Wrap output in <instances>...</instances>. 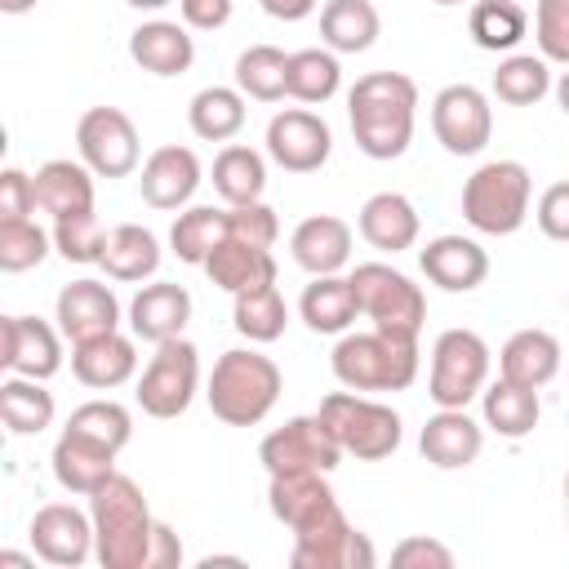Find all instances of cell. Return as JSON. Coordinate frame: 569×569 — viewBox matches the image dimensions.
<instances>
[{
    "label": "cell",
    "instance_id": "obj_43",
    "mask_svg": "<svg viewBox=\"0 0 569 569\" xmlns=\"http://www.w3.org/2000/svg\"><path fill=\"white\" fill-rule=\"evenodd\" d=\"M289 98L298 102H329L342 89V62L333 49H293L289 53Z\"/></svg>",
    "mask_w": 569,
    "mask_h": 569
},
{
    "label": "cell",
    "instance_id": "obj_19",
    "mask_svg": "<svg viewBox=\"0 0 569 569\" xmlns=\"http://www.w3.org/2000/svg\"><path fill=\"white\" fill-rule=\"evenodd\" d=\"M418 267H422V276L436 289H445V293H471L489 276V253L480 249V240L449 231V236H436V240H427L418 249Z\"/></svg>",
    "mask_w": 569,
    "mask_h": 569
},
{
    "label": "cell",
    "instance_id": "obj_10",
    "mask_svg": "<svg viewBox=\"0 0 569 569\" xmlns=\"http://www.w3.org/2000/svg\"><path fill=\"white\" fill-rule=\"evenodd\" d=\"M258 462L267 467V476H280V471H333L342 462V445L333 440V431L325 427L320 413H298L284 427L262 436Z\"/></svg>",
    "mask_w": 569,
    "mask_h": 569
},
{
    "label": "cell",
    "instance_id": "obj_50",
    "mask_svg": "<svg viewBox=\"0 0 569 569\" xmlns=\"http://www.w3.org/2000/svg\"><path fill=\"white\" fill-rule=\"evenodd\" d=\"M391 565L400 569H449L453 565V551L427 533H413V538H400L391 547Z\"/></svg>",
    "mask_w": 569,
    "mask_h": 569
},
{
    "label": "cell",
    "instance_id": "obj_22",
    "mask_svg": "<svg viewBox=\"0 0 569 569\" xmlns=\"http://www.w3.org/2000/svg\"><path fill=\"white\" fill-rule=\"evenodd\" d=\"M187 320H191V293L173 280H151L129 302V333L151 342V347H160L169 338H182Z\"/></svg>",
    "mask_w": 569,
    "mask_h": 569
},
{
    "label": "cell",
    "instance_id": "obj_24",
    "mask_svg": "<svg viewBox=\"0 0 569 569\" xmlns=\"http://www.w3.org/2000/svg\"><path fill=\"white\" fill-rule=\"evenodd\" d=\"M71 373H76V382H84L93 391H116L138 373V347L120 329L89 338V342H76L71 347Z\"/></svg>",
    "mask_w": 569,
    "mask_h": 569
},
{
    "label": "cell",
    "instance_id": "obj_56",
    "mask_svg": "<svg viewBox=\"0 0 569 569\" xmlns=\"http://www.w3.org/2000/svg\"><path fill=\"white\" fill-rule=\"evenodd\" d=\"M0 565H4V569H36V560L22 556V551H0Z\"/></svg>",
    "mask_w": 569,
    "mask_h": 569
},
{
    "label": "cell",
    "instance_id": "obj_15",
    "mask_svg": "<svg viewBox=\"0 0 569 569\" xmlns=\"http://www.w3.org/2000/svg\"><path fill=\"white\" fill-rule=\"evenodd\" d=\"M333 151L329 124L307 107H284L267 124V156L284 173H316Z\"/></svg>",
    "mask_w": 569,
    "mask_h": 569
},
{
    "label": "cell",
    "instance_id": "obj_2",
    "mask_svg": "<svg viewBox=\"0 0 569 569\" xmlns=\"http://www.w3.org/2000/svg\"><path fill=\"white\" fill-rule=\"evenodd\" d=\"M93 516V556L102 569H147L151 542H156V516L147 507V493L133 476L116 471L107 485L89 493Z\"/></svg>",
    "mask_w": 569,
    "mask_h": 569
},
{
    "label": "cell",
    "instance_id": "obj_13",
    "mask_svg": "<svg viewBox=\"0 0 569 569\" xmlns=\"http://www.w3.org/2000/svg\"><path fill=\"white\" fill-rule=\"evenodd\" d=\"M289 565L293 569H373L378 551H373L369 533H360L342 511H333L329 520L293 533Z\"/></svg>",
    "mask_w": 569,
    "mask_h": 569
},
{
    "label": "cell",
    "instance_id": "obj_55",
    "mask_svg": "<svg viewBox=\"0 0 569 569\" xmlns=\"http://www.w3.org/2000/svg\"><path fill=\"white\" fill-rule=\"evenodd\" d=\"M551 93H556V102H560V111L569 116V67L556 76V84H551Z\"/></svg>",
    "mask_w": 569,
    "mask_h": 569
},
{
    "label": "cell",
    "instance_id": "obj_54",
    "mask_svg": "<svg viewBox=\"0 0 569 569\" xmlns=\"http://www.w3.org/2000/svg\"><path fill=\"white\" fill-rule=\"evenodd\" d=\"M262 4V13H271L276 22H302L311 9H316V0H258Z\"/></svg>",
    "mask_w": 569,
    "mask_h": 569
},
{
    "label": "cell",
    "instance_id": "obj_61",
    "mask_svg": "<svg viewBox=\"0 0 569 569\" xmlns=\"http://www.w3.org/2000/svg\"><path fill=\"white\" fill-rule=\"evenodd\" d=\"M431 4H462V0H431Z\"/></svg>",
    "mask_w": 569,
    "mask_h": 569
},
{
    "label": "cell",
    "instance_id": "obj_58",
    "mask_svg": "<svg viewBox=\"0 0 569 569\" xmlns=\"http://www.w3.org/2000/svg\"><path fill=\"white\" fill-rule=\"evenodd\" d=\"M0 9L4 13H27V9H36V0H0Z\"/></svg>",
    "mask_w": 569,
    "mask_h": 569
},
{
    "label": "cell",
    "instance_id": "obj_7",
    "mask_svg": "<svg viewBox=\"0 0 569 569\" xmlns=\"http://www.w3.org/2000/svg\"><path fill=\"white\" fill-rule=\"evenodd\" d=\"M493 351L476 329H445L431 347L427 396L436 409H467L489 382Z\"/></svg>",
    "mask_w": 569,
    "mask_h": 569
},
{
    "label": "cell",
    "instance_id": "obj_39",
    "mask_svg": "<svg viewBox=\"0 0 569 569\" xmlns=\"http://www.w3.org/2000/svg\"><path fill=\"white\" fill-rule=\"evenodd\" d=\"M551 62L542 53H507L493 71V98L507 107H533L551 93Z\"/></svg>",
    "mask_w": 569,
    "mask_h": 569
},
{
    "label": "cell",
    "instance_id": "obj_45",
    "mask_svg": "<svg viewBox=\"0 0 569 569\" xmlns=\"http://www.w3.org/2000/svg\"><path fill=\"white\" fill-rule=\"evenodd\" d=\"M49 244L53 236L31 222V218H18V222H0V271L18 276V271H31L49 258Z\"/></svg>",
    "mask_w": 569,
    "mask_h": 569
},
{
    "label": "cell",
    "instance_id": "obj_26",
    "mask_svg": "<svg viewBox=\"0 0 569 569\" xmlns=\"http://www.w3.org/2000/svg\"><path fill=\"white\" fill-rule=\"evenodd\" d=\"M49 462H53V480H58L67 493H80V498H89L98 485H107V480L116 476V449L93 445V440H84V436H76V431H62V436L53 440Z\"/></svg>",
    "mask_w": 569,
    "mask_h": 569
},
{
    "label": "cell",
    "instance_id": "obj_31",
    "mask_svg": "<svg viewBox=\"0 0 569 569\" xmlns=\"http://www.w3.org/2000/svg\"><path fill=\"white\" fill-rule=\"evenodd\" d=\"M560 342L547 329H516L498 351V373L520 387H547L560 373Z\"/></svg>",
    "mask_w": 569,
    "mask_h": 569
},
{
    "label": "cell",
    "instance_id": "obj_57",
    "mask_svg": "<svg viewBox=\"0 0 569 569\" xmlns=\"http://www.w3.org/2000/svg\"><path fill=\"white\" fill-rule=\"evenodd\" d=\"M213 565H244V560L240 556H204L200 560V569H213Z\"/></svg>",
    "mask_w": 569,
    "mask_h": 569
},
{
    "label": "cell",
    "instance_id": "obj_27",
    "mask_svg": "<svg viewBox=\"0 0 569 569\" xmlns=\"http://www.w3.org/2000/svg\"><path fill=\"white\" fill-rule=\"evenodd\" d=\"M356 227H360V236H365L373 249H382V253L413 249V244H418V231H422L413 200L400 196V191H378V196H369V200L360 204Z\"/></svg>",
    "mask_w": 569,
    "mask_h": 569
},
{
    "label": "cell",
    "instance_id": "obj_60",
    "mask_svg": "<svg viewBox=\"0 0 569 569\" xmlns=\"http://www.w3.org/2000/svg\"><path fill=\"white\" fill-rule=\"evenodd\" d=\"M565 520H569V471H565Z\"/></svg>",
    "mask_w": 569,
    "mask_h": 569
},
{
    "label": "cell",
    "instance_id": "obj_3",
    "mask_svg": "<svg viewBox=\"0 0 569 569\" xmlns=\"http://www.w3.org/2000/svg\"><path fill=\"white\" fill-rule=\"evenodd\" d=\"M280 365L253 347H231L213 360V373H209V387H204V400L213 409L218 422L227 427H258L276 400H280Z\"/></svg>",
    "mask_w": 569,
    "mask_h": 569
},
{
    "label": "cell",
    "instance_id": "obj_8",
    "mask_svg": "<svg viewBox=\"0 0 569 569\" xmlns=\"http://www.w3.org/2000/svg\"><path fill=\"white\" fill-rule=\"evenodd\" d=\"M351 284H356V298H360V316L373 329L396 333V338H418L422 333L427 293L405 271H396L391 262H360L351 271Z\"/></svg>",
    "mask_w": 569,
    "mask_h": 569
},
{
    "label": "cell",
    "instance_id": "obj_33",
    "mask_svg": "<svg viewBox=\"0 0 569 569\" xmlns=\"http://www.w3.org/2000/svg\"><path fill=\"white\" fill-rule=\"evenodd\" d=\"M298 316L311 333H347L360 316L351 276H311V284L298 298Z\"/></svg>",
    "mask_w": 569,
    "mask_h": 569
},
{
    "label": "cell",
    "instance_id": "obj_44",
    "mask_svg": "<svg viewBox=\"0 0 569 569\" xmlns=\"http://www.w3.org/2000/svg\"><path fill=\"white\" fill-rule=\"evenodd\" d=\"M62 431H76V436H84V440L107 445V449L120 453L133 440V413L120 400H84V405L71 409V418H67Z\"/></svg>",
    "mask_w": 569,
    "mask_h": 569
},
{
    "label": "cell",
    "instance_id": "obj_12",
    "mask_svg": "<svg viewBox=\"0 0 569 569\" xmlns=\"http://www.w3.org/2000/svg\"><path fill=\"white\" fill-rule=\"evenodd\" d=\"M431 133L449 156H480L493 138L489 93L476 84H445L431 98Z\"/></svg>",
    "mask_w": 569,
    "mask_h": 569
},
{
    "label": "cell",
    "instance_id": "obj_53",
    "mask_svg": "<svg viewBox=\"0 0 569 569\" xmlns=\"http://www.w3.org/2000/svg\"><path fill=\"white\" fill-rule=\"evenodd\" d=\"M173 565H182V542H178V533L160 520V525H156V542H151V565H147V569H173Z\"/></svg>",
    "mask_w": 569,
    "mask_h": 569
},
{
    "label": "cell",
    "instance_id": "obj_47",
    "mask_svg": "<svg viewBox=\"0 0 569 569\" xmlns=\"http://www.w3.org/2000/svg\"><path fill=\"white\" fill-rule=\"evenodd\" d=\"M533 40L547 62L569 67V0H538L533 9Z\"/></svg>",
    "mask_w": 569,
    "mask_h": 569
},
{
    "label": "cell",
    "instance_id": "obj_51",
    "mask_svg": "<svg viewBox=\"0 0 569 569\" xmlns=\"http://www.w3.org/2000/svg\"><path fill=\"white\" fill-rule=\"evenodd\" d=\"M533 218H538V227H542L547 240L569 244V178H565V182H551V187L538 196Z\"/></svg>",
    "mask_w": 569,
    "mask_h": 569
},
{
    "label": "cell",
    "instance_id": "obj_9",
    "mask_svg": "<svg viewBox=\"0 0 569 569\" xmlns=\"http://www.w3.org/2000/svg\"><path fill=\"white\" fill-rule=\"evenodd\" d=\"M196 391H200V351L187 338H169L138 373L133 400L147 418H178L191 409Z\"/></svg>",
    "mask_w": 569,
    "mask_h": 569
},
{
    "label": "cell",
    "instance_id": "obj_23",
    "mask_svg": "<svg viewBox=\"0 0 569 569\" xmlns=\"http://www.w3.org/2000/svg\"><path fill=\"white\" fill-rule=\"evenodd\" d=\"M351 222H342L338 213H311L293 227L289 253L307 276H338L351 262Z\"/></svg>",
    "mask_w": 569,
    "mask_h": 569
},
{
    "label": "cell",
    "instance_id": "obj_42",
    "mask_svg": "<svg viewBox=\"0 0 569 569\" xmlns=\"http://www.w3.org/2000/svg\"><path fill=\"white\" fill-rule=\"evenodd\" d=\"M231 325H236V333H240V338H249V342H276V338L284 333V325H289V307H284V298H280L276 280H271V284H258V289L236 293Z\"/></svg>",
    "mask_w": 569,
    "mask_h": 569
},
{
    "label": "cell",
    "instance_id": "obj_30",
    "mask_svg": "<svg viewBox=\"0 0 569 569\" xmlns=\"http://www.w3.org/2000/svg\"><path fill=\"white\" fill-rule=\"evenodd\" d=\"M204 276H209L218 289H227V293L236 298V293H244V289L271 284V280H276V258H271V249H262V244H249V240L227 236V240H218V249L204 258Z\"/></svg>",
    "mask_w": 569,
    "mask_h": 569
},
{
    "label": "cell",
    "instance_id": "obj_6",
    "mask_svg": "<svg viewBox=\"0 0 569 569\" xmlns=\"http://www.w3.org/2000/svg\"><path fill=\"white\" fill-rule=\"evenodd\" d=\"M325 418V427L333 431V440L342 445V453L360 458V462H382L400 449V436H405V422L391 405L365 396V391H329L316 409Z\"/></svg>",
    "mask_w": 569,
    "mask_h": 569
},
{
    "label": "cell",
    "instance_id": "obj_40",
    "mask_svg": "<svg viewBox=\"0 0 569 569\" xmlns=\"http://www.w3.org/2000/svg\"><path fill=\"white\" fill-rule=\"evenodd\" d=\"M218 240H227V209L213 204H187L169 227V249L191 267H204Z\"/></svg>",
    "mask_w": 569,
    "mask_h": 569
},
{
    "label": "cell",
    "instance_id": "obj_49",
    "mask_svg": "<svg viewBox=\"0 0 569 569\" xmlns=\"http://www.w3.org/2000/svg\"><path fill=\"white\" fill-rule=\"evenodd\" d=\"M36 213V178L22 173L18 164H9L0 173V222H18Z\"/></svg>",
    "mask_w": 569,
    "mask_h": 569
},
{
    "label": "cell",
    "instance_id": "obj_16",
    "mask_svg": "<svg viewBox=\"0 0 569 569\" xmlns=\"http://www.w3.org/2000/svg\"><path fill=\"white\" fill-rule=\"evenodd\" d=\"M0 365L22 378H53L62 369V329L40 316L0 320Z\"/></svg>",
    "mask_w": 569,
    "mask_h": 569
},
{
    "label": "cell",
    "instance_id": "obj_37",
    "mask_svg": "<svg viewBox=\"0 0 569 569\" xmlns=\"http://www.w3.org/2000/svg\"><path fill=\"white\" fill-rule=\"evenodd\" d=\"M213 191L227 204L262 200V191H267V160H262V151H253L244 142H227L213 156Z\"/></svg>",
    "mask_w": 569,
    "mask_h": 569
},
{
    "label": "cell",
    "instance_id": "obj_28",
    "mask_svg": "<svg viewBox=\"0 0 569 569\" xmlns=\"http://www.w3.org/2000/svg\"><path fill=\"white\" fill-rule=\"evenodd\" d=\"M36 209L49 218H71L93 209V169L84 160H44L36 173Z\"/></svg>",
    "mask_w": 569,
    "mask_h": 569
},
{
    "label": "cell",
    "instance_id": "obj_36",
    "mask_svg": "<svg viewBox=\"0 0 569 569\" xmlns=\"http://www.w3.org/2000/svg\"><path fill=\"white\" fill-rule=\"evenodd\" d=\"M244 116H249L244 111V93L231 89V84H209L187 107V124L204 142H231L244 129Z\"/></svg>",
    "mask_w": 569,
    "mask_h": 569
},
{
    "label": "cell",
    "instance_id": "obj_38",
    "mask_svg": "<svg viewBox=\"0 0 569 569\" xmlns=\"http://www.w3.org/2000/svg\"><path fill=\"white\" fill-rule=\"evenodd\" d=\"M467 31L485 53H511L529 36V13L516 0H476L467 13Z\"/></svg>",
    "mask_w": 569,
    "mask_h": 569
},
{
    "label": "cell",
    "instance_id": "obj_14",
    "mask_svg": "<svg viewBox=\"0 0 569 569\" xmlns=\"http://www.w3.org/2000/svg\"><path fill=\"white\" fill-rule=\"evenodd\" d=\"M27 538L44 565L80 569L93 556V516L71 502H44L27 525Z\"/></svg>",
    "mask_w": 569,
    "mask_h": 569
},
{
    "label": "cell",
    "instance_id": "obj_59",
    "mask_svg": "<svg viewBox=\"0 0 569 569\" xmlns=\"http://www.w3.org/2000/svg\"><path fill=\"white\" fill-rule=\"evenodd\" d=\"M124 4H133V9H147V13H151V9H164V4H173V0H124Z\"/></svg>",
    "mask_w": 569,
    "mask_h": 569
},
{
    "label": "cell",
    "instance_id": "obj_41",
    "mask_svg": "<svg viewBox=\"0 0 569 569\" xmlns=\"http://www.w3.org/2000/svg\"><path fill=\"white\" fill-rule=\"evenodd\" d=\"M289 53L276 44H249L236 58V89L258 102H280L289 93Z\"/></svg>",
    "mask_w": 569,
    "mask_h": 569
},
{
    "label": "cell",
    "instance_id": "obj_46",
    "mask_svg": "<svg viewBox=\"0 0 569 569\" xmlns=\"http://www.w3.org/2000/svg\"><path fill=\"white\" fill-rule=\"evenodd\" d=\"M102 244H107V231L98 222V213H71V218H53V249L67 258V262H98L102 258Z\"/></svg>",
    "mask_w": 569,
    "mask_h": 569
},
{
    "label": "cell",
    "instance_id": "obj_32",
    "mask_svg": "<svg viewBox=\"0 0 569 569\" xmlns=\"http://www.w3.org/2000/svg\"><path fill=\"white\" fill-rule=\"evenodd\" d=\"M480 418L502 440H525L542 418L538 387H520L498 373V382H485V391H480Z\"/></svg>",
    "mask_w": 569,
    "mask_h": 569
},
{
    "label": "cell",
    "instance_id": "obj_17",
    "mask_svg": "<svg viewBox=\"0 0 569 569\" xmlns=\"http://www.w3.org/2000/svg\"><path fill=\"white\" fill-rule=\"evenodd\" d=\"M53 320H58L62 338L76 347V342H89V338L116 333V329H120V302H116V293H111V284H107V280L80 276V280H71V284H62V289H58Z\"/></svg>",
    "mask_w": 569,
    "mask_h": 569
},
{
    "label": "cell",
    "instance_id": "obj_29",
    "mask_svg": "<svg viewBox=\"0 0 569 569\" xmlns=\"http://www.w3.org/2000/svg\"><path fill=\"white\" fill-rule=\"evenodd\" d=\"M98 267L107 271V280H120V284H142V280H151V276L160 271V240H156V231H147L142 222H120V227H111Z\"/></svg>",
    "mask_w": 569,
    "mask_h": 569
},
{
    "label": "cell",
    "instance_id": "obj_11",
    "mask_svg": "<svg viewBox=\"0 0 569 569\" xmlns=\"http://www.w3.org/2000/svg\"><path fill=\"white\" fill-rule=\"evenodd\" d=\"M76 151L98 178H129L142 160L138 129L120 107H89L76 124Z\"/></svg>",
    "mask_w": 569,
    "mask_h": 569
},
{
    "label": "cell",
    "instance_id": "obj_18",
    "mask_svg": "<svg viewBox=\"0 0 569 569\" xmlns=\"http://www.w3.org/2000/svg\"><path fill=\"white\" fill-rule=\"evenodd\" d=\"M325 476H329V471H280V476H271V485H267V507H271V516H276L289 533H302V529L329 520L333 511H342Z\"/></svg>",
    "mask_w": 569,
    "mask_h": 569
},
{
    "label": "cell",
    "instance_id": "obj_5",
    "mask_svg": "<svg viewBox=\"0 0 569 569\" xmlns=\"http://www.w3.org/2000/svg\"><path fill=\"white\" fill-rule=\"evenodd\" d=\"M533 178L520 160H485L462 182V218L480 236H511L529 218Z\"/></svg>",
    "mask_w": 569,
    "mask_h": 569
},
{
    "label": "cell",
    "instance_id": "obj_1",
    "mask_svg": "<svg viewBox=\"0 0 569 569\" xmlns=\"http://www.w3.org/2000/svg\"><path fill=\"white\" fill-rule=\"evenodd\" d=\"M347 120L369 160H400L413 142L418 84L405 71H369L347 93Z\"/></svg>",
    "mask_w": 569,
    "mask_h": 569
},
{
    "label": "cell",
    "instance_id": "obj_20",
    "mask_svg": "<svg viewBox=\"0 0 569 569\" xmlns=\"http://www.w3.org/2000/svg\"><path fill=\"white\" fill-rule=\"evenodd\" d=\"M200 178H204V169H200L196 151L169 142V147H156L142 160L138 191H142V200L151 209H187L191 196H196V187H200Z\"/></svg>",
    "mask_w": 569,
    "mask_h": 569
},
{
    "label": "cell",
    "instance_id": "obj_52",
    "mask_svg": "<svg viewBox=\"0 0 569 569\" xmlns=\"http://www.w3.org/2000/svg\"><path fill=\"white\" fill-rule=\"evenodd\" d=\"M178 13L191 31H218L231 22V0H178Z\"/></svg>",
    "mask_w": 569,
    "mask_h": 569
},
{
    "label": "cell",
    "instance_id": "obj_34",
    "mask_svg": "<svg viewBox=\"0 0 569 569\" xmlns=\"http://www.w3.org/2000/svg\"><path fill=\"white\" fill-rule=\"evenodd\" d=\"M382 36V18L373 0H325L320 9V40L333 53H365Z\"/></svg>",
    "mask_w": 569,
    "mask_h": 569
},
{
    "label": "cell",
    "instance_id": "obj_21",
    "mask_svg": "<svg viewBox=\"0 0 569 569\" xmlns=\"http://www.w3.org/2000/svg\"><path fill=\"white\" fill-rule=\"evenodd\" d=\"M418 449L431 467L462 471L485 449V422H476L467 409H436L418 431Z\"/></svg>",
    "mask_w": 569,
    "mask_h": 569
},
{
    "label": "cell",
    "instance_id": "obj_35",
    "mask_svg": "<svg viewBox=\"0 0 569 569\" xmlns=\"http://www.w3.org/2000/svg\"><path fill=\"white\" fill-rule=\"evenodd\" d=\"M53 391H44L40 378H22V373H9L0 382V418L13 436H40L44 427H53Z\"/></svg>",
    "mask_w": 569,
    "mask_h": 569
},
{
    "label": "cell",
    "instance_id": "obj_4",
    "mask_svg": "<svg viewBox=\"0 0 569 569\" xmlns=\"http://www.w3.org/2000/svg\"><path fill=\"white\" fill-rule=\"evenodd\" d=\"M329 369L351 391H405L418 378V338H396L382 329L342 333Z\"/></svg>",
    "mask_w": 569,
    "mask_h": 569
},
{
    "label": "cell",
    "instance_id": "obj_48",
    "mask_svg": "<svg viewBox=\"0 0 569 569\" xmlns=\"http://www.w3.org/2000/svg\"><path fill=\"white\" fill-rule=\"evenodd\" d=\"M227 236L271 249V244L280 240V218H276V209H271V204H262V200L227 204Z\"/></svg>",
    "mask_w": 569,
    "mask_h": 569
},
{
    "label": "cell",
    "instance_id": "obj_25",
    "mask_svg": "<svg viewBox=\"0 0 569 569\" xmlns=\"http://www.w3.org/2000/svg\"><path fill=\"white\" fill-rule=\"evenodd\" d=\"M129 58L151 71V76H182L196 62V40L187 31V22H169V18H151L142 27H133L129 36Z\"/></svg>",
    "mask_w": 569,
    "mask_h": 569
}]
</instances>
